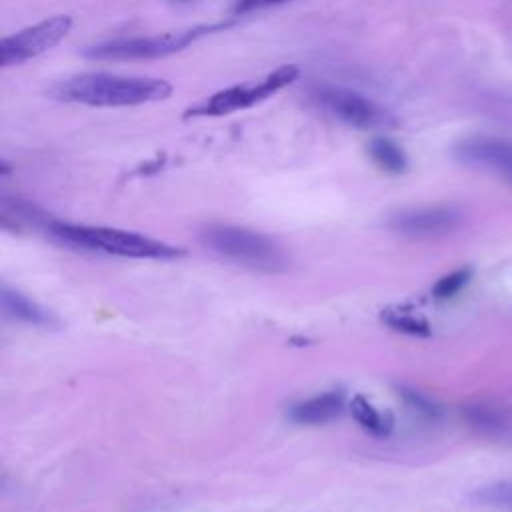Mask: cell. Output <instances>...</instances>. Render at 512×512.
<instances>
[{
  "mask_svg": "<svg viewBox=\"0 0 512 512\" xmlns=\"http://www.w3.org/2000/svg\"><path fill=\"white\" fill-rule=\"evenodd\" d=\"M200 242L226 260L252 270L274 274L284 272L290 266V258L272 238L248 228L208 224L200 232Z\"/></svg>",
  "mask_w": 512,
  "mask_h": 512,
  "instance_id": "3",
  "label": "cell"
},
{
  "mask_svg": "<svg viewBox=\"0 0 512 512\" xmlns=\"http://www.w3.org/2000/svg\"><path fill=\"white\" fill-rule=\"evenodd\" d=\"M72 28V18L66 14H56L48 20L22 28L16 34L4 36L0 40V66L10 68L32 60L46 50L54 48Z\"/></svg>",
  "mask_w": 512,
  "mask_h": 512,
  "instance_id": "7",
  "label": "cell"
},
{
  "mask_svg": "<svg viewBox=\"0 0 512 512\" xmlns=\"http://www.w3.org/2000/svg\"><path fill=\"white\" fill-rule=\"evenodd\" d=\"M372 162L388 174H404L408 170V156L404 150L386 136H374L366 146Z\"/></svg>",
  "mask_w": 512,
  "mask_h": 512,
  "instance_id": "14",
  "label": "cell"
},
{
  "mask_svg": "<svg viewBox=\"0 0 512 512\" xmlns=\"http://www.w3.org/2000/svg\"><path fill=\"white\" fill-rule=\"evenodd\" d=\"M380 320L396 330V332H402V334H408V336H418V338H426L432 334V328H430V322L420 316L418 312L410 310V308H404V306H390V308H384L380 312Z\"/></svg>",
  "mask_w": 512,
  "mask_h": 512,
  "instance_id": "15",
  "label": "cell"
},
{
  "mask_svg": "<svg viewBox=\"0 0 512 512\" xmlns=\"http://www.w3.org/2000/svg\"><path fill=\"white\" fill-rule=\"evenodd\" d=\"M474 498H476L480 504H486V506L512 510V480L490 484V486L478 490V492L474 494Z\"/></svg>",
  "mask_w": 512,
  "mask_h": 512,
  "instance_id": "17",
  "label": "cell"
},
{
  "mask_svg": "<svg viewBox=\"0 0 512 512\" xmlns=\"http://www.w3.org/2000/svg\"><path fill=\"white\" fill-rule=\"evenodd\" d=\"M0 302H2V310L20 322L32 324V326H40V328H52L58 326V320L54 318L52 312H48L46 308H42L38 302L30 300L28 296L20 294L18 290L8 288L6 284H2L0 288Z\"/></svg>",
  "mask_w": 512,
  "mask_h": 512,
  "instance_id": "11",
  "label": "cell"
},
{
  "mask_svg": "<svg viewBox=\"0 0 512 512\" xmlns=\"http://www.w3.org/2000/svg\"><path fill=\"white\" fill-rule=\"evenodd\" d=\"M350 412L354 420L372 436L386 438L394 428V418L390 412H380L374 408L370 400H366L362 394H356L350 400Z\"/></svg>",
  "mask_w": 512,
  "mask_h": 512,
  "instance_id": "13",
  "label": "cell"
},
{
  "mask_svg": "<svg viewBox=\"0 0 512 512\" xmlns=\"http://www.w3.org/2000/svg\"><path fill=\"white\" fill-rule=\"evenodd\" d=\"M466 422L484 436L506 438L512 434V410L494 408L486 404H472L464 408Z\"/></svg>",
  "mask_w": 512,
  "mask_h": 512,
  "instance_id": "12",
  "label": "cell"
},
{
  "mask_svg": "<svg viewBox=\"0 0 512 512\" xmlns=\"http://www.w3.org/2000/svg\"><path fill=\"white\" fill-rule=\"evenodd\" d=\"M462 222L460 210L454 206H426L394 212L388 218V228L404 236H440L448 234Z\"/></svg>",
  "mask_w": 512,
  "mask_h": 512,
  "instance_id": "9",
  "label": "cell"
},
{
  "mask_svg": "<svg viewBox=\"0 0 512 512\" xmlns=\"http://www.w3.org/2000/svg\"><path fill=\"white\" fill-rule=\"evenodd\" d=\"M226 22L218 24H200L184 30L154 34V36H132V38H116L106 40L100 44L86 46L82 50V56L88 60H152V58H164L170 54H176L190 44H194L198 38L218 32L226 28Z\"/></svg>",
  "mask_w": 512,
  "mask_h": 512,
  "instance_id": "4",
  "label": "cell"
},
{
  "mask_svg": "<svg viewBox=\"0 0 512 512\" xmlns=\"http://www.w3.org/2000/svg\"><path fill=\"white\" fill-rule=\"evenodd\" d=\"M282 2H286V0H238L234 4V14H248V12L262 10V8H268L274 4H282Z\"/></svg>",
  "mask_w": 512,
  "mask_h": 512,
  "instance_id": "19",
  "label": "cell"
},
{
  "mask_svg": "<svg viewBox=\"0 0 512 512\" xmlns=\"http://www.w3.org/2000/svg\"><path fill=\"white\" fill-rule=\"evenodd\" d=\"M50 234L76 248L124 256V258H174L182 254L180 248L170 246L162 240H154L138 232L108 228V226L52 222Z\"/></svg>",
  "mask_w": 512,
  "mask_h": 512,
  "instance_id": "2",
  "label": "cell"
},
{
  "mask_svg": "<svg viewBox=\"0 0 512 512\" xmlns=\"http://www.w3.org/2000/svg\"><path fill=\"white\" fill-rule=\"evenodd\" d=\"M474 270L470 266H462L446 276H442L440 280H436V284L432 286V296L436 300H448L452 296H456L470 280H472Z\"/></svg>",
  "mask_w": 512,
  "mask_h": 512,
  "instance_id": "16",
  "label": "cell"
},
{
  "mask_svg": "<svg viewBox=\"0 0 512 512\" xmlns=\"http://www.w3.org/2000/svg\"><path fill=\"white\" fill-rule=\"evenodd\" d=\"M298 76H300L298 66L282 64L276 70L268 72L260 80L228 86V88L218 90V92L210 94L208 98L188 106L184 110V118L186 120L188 118H218V116H226V114H232L238 110L252 108V106L272 98L276 92L290 86L292 82H296Z\"/></svg>",
  "mask_w": 512,
  "mask_h": 512,
  "instance_id": "5",
  "label": "cell"
},
{
  "mask_svg": "<svg viewBox=\"0 0 512 512\" xmlns=\"http://www.w3.org/2000/svg\"><path fill=\"white\" fill-rule=\"evenodd\" d=\"M402 396L406 398V402L410 406H414L418 412H422L426 416H438V412H440L428 398H424L422 394H418L414 390H402Z\"/></svg>",
  "mask_w": 512,
  "mask_h": 512,
  "instance_id": "18",
  "label": "cell"
},
{
  "mask_svg": "<svg viewBox=\"0 0 512 512\" xmlns=\"http://www.w3.org/2000/svg\"><path fill=\"white\" fill-rule=\"evenodd\" d=\"M452 154L460 164L496 172L512 184V140L476 134L456 142Z\"/></svg>",
  "mask_w": 512,
  "mask_h": 512,
  "instance_id": "8",
  "label": "cell"
},
{
  "mask_svg": "<svg viewBox=\"0 0 512 512\" xmlns=\"http://www.w3.org/2000/svg\"><path fill=\"white\" fill-rule=\"evenodd\" d=\"M344 410V392L328 390L306 398L290 408V418L298 424H324L340 416Z\"/></svg>",
  "mask_w": 512,
  "mask_h": 512,
  "instance_id": "10",
  "label": "cell"
},
{
  "mask_svg": "<svg viewBox=\"0 0 512 512\" xmlns=\"http://www.w3.org/2000/svg\"><path fill=\"white\" fill-rule=\"evenodd\" d=\"M314 96L324 110L352 128L392 130L398 126L394 112L356 90L342 86H318Z\"/></svg>",
  "mask_w": 512,
  "mask_h": 512,
  "instance_id": "6",
  "label": "cell"
},
{
  "mask_svg": "<svg viewBox=\"0 0 512 512\" xmlns=\"http://www.w3.org/2000/svg\"><path fill=\"white\" fill-rule=\"evenodd\" d=\"M170 94L172 84L162 78L122 76L110 72H84L52 88V96L58 100L96 108L140 106L166 100Z\"/></svg>",
  "mask_w": 512,
  "mask_h": 512,
  "instance_id": "1",
  "label": "cell"
}]
</instances>
